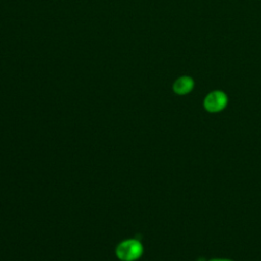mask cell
I'll use <instances>...</instances> for the list:
<instances>
[{"instance_id":"1","label":"cell","mask_w":261,"mask_h":261,"mask_svg":"<svg viewBox=\"0 0 261 261\" xmlns=\"http://www.w3.org/2000/svg\"><path fill=\"white\" fill-rule=\"evenodd\" d=\"M143 246L137 240H126L121 242L116 248V256L122 261H135L141 257Z\"/></svg>"},{"instance_id":"2","label":"cell","mask_w":261,"mask_h":261,"mask_svg":"<svg viewBox=\"0 0 261 261\" xmlns=\"http://www.w3.org/2000/svg\"><path fill=\"white\" fill-rule=\"evenodd\" d=\"M227 96L222 91H213L209 93L204 100V107L209 112H218L225 108Z\"/></svg>"},{"instance_id":"3","label":"cell","mask_w":261,"mask_h":261,"mask_svg":"<svg viewBox=\"0 0 261 261\" xmlns=\"http://www.w3.org/2000/svg\"><path fill=\"white\" fill-rule=\"evenodd\" d=\"M194 88V81L188 75L178 77L173 84V91L178 95H186Z\"/></svg>"},{"instance_id":"4","label":"cell","mask_w":261,"mask_h":261,"mask_svg":"<svg viewBox=\"0 0 261 261\" xmlns=\"http://www.w3.org/2000/svg\"><path fill=\"white\" fill-rule=\"evenodd\" d=\"M210 261H231V260H227V259H212Z\"/></svg>"}]
</instances>
